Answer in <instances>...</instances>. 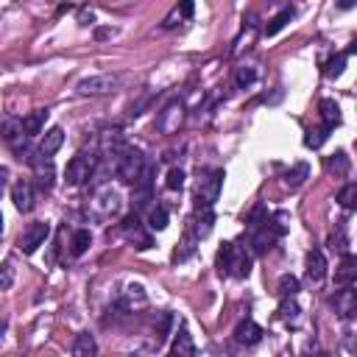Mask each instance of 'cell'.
Wrapping results in <instances>:
<instances>
[{"mask_svg": "<svg viewBox=\"0 0 357 357\" xmlns=\"http://www.w3.org/2000/svg\"><path fill=\"white\" fill-rule=\"evenodd\" d=\"M170 357H196V343H193V335L187 327L178 330V335L170 346Z\"/></svg>", "mask_w": 357, "mask_h": 357, "instance_id": "4fadbf2b", "label": "cell"}, {"mask_svg": "<svg viewBox=\"0 0 357 357\" xmlns=\"http://www.w3.org/2000/svg\"><path fill=\"white\" fill-rule=\"evenodd\" d=\"M212 223H215L212 209H196V215L187 220V235L201 243V238H207L212 232Z\"/></svg>", "mask_w": 357, "mask_h": 357, "instance_id": "9c48e42d", "label": "cell"}, {"mask_svg": "<svg viewBox=\"0 0 357 357\" xmlns=\"http://www.w3.org/2000/svg\"><path fill=\"white\" fill-rule=\"evenodd\" d=\"M0 232H3V215H0Z\"/></svg>", "mask_w": 357, "mask_h": 357, "instance_id": "b9f144b4", "label": "cell"}, {"mask_svg": "<svg viewBox=\"0 0 357 357\" xmlns=\"http://www.w3.org/2000/svg\"><path fill=\"white\" fill-rule=\"evenodd\" d=\"M293 20V6H285L279 14H274L271 20H268V25H265V36H274V34H279L288 23Z\"/></svg>", "mask_w": 357, "mask_h": 357, "instance_id": "cb8c5ba5", "label": "cell"}, {"mask_svg": "<svg viewBox=\"0 0 357 357\" xmlns=\"http://www.w3.org/2000/svg\"><path fill=\"white\" fill-rule=\"evenodd\" d=\"M165 185H168V190H182L185 187V170L182 168H170Z\"/></svg>", "mask_w": 357, "mask_h": 357, "instance_id": "74e56055", "label": "cell"}, {"mask_svg": "<svg viewBox=\"0 0 357 357\" xmlns=\"http://www.w3.org/2000/svg\"><path fill=\"white\" fill-rule=\"evenodd\" d=\"M332 304H335V312H341L343 319H352V316H354V310H357V296H354L352 288H343V290L335 293Z\"/></svg>", "mask_w": 357, "mask_h": 357, "instance_id": "2e32d148", "label": "cell"}, {"mask_svg": "<svg viewBox=\"0 0 357 357\" xmlns=\"http://www.w3.org/2000/svg\"><path fill=\"white\" fill-rule=\"evenodd\" d=\"M327 137H330V128H310L307 131V137H304V146L307 148H321L324 143H327Z\"/></svg>", "mask_w": 357, "mask_h": 357, "instance_id": "4dcf8cb0", "label": "cell"}, {"mask_svg": "<svg viewBox=\"0 0 357 357\" xmlns=\"http://www.w3.org/2000/svg\"><path fill=\"white\" fill-rule=\"evenodd\" d=\"M235 341L243 343V346H254V343L262 341V327L254 324L251 319H246V321L238 324V330H235Z\"/></svg>", "mask_w": 357, "mask_h": 357, "instance_id": "7c38bea8", "label": "cell"}, {"mask_svg": "<svg viewBox=\"0 0 357 357\" xmlns=\"http://www.w3.org/2000/svg\"><path fill=\"white\" fill-rule=\"evenodd\" d=\"M251 271V254L243 246L235 243H223L218 251V274L220 277H238L246 279Z\"/></svg>", "mask_w": 357, "mask_h": 357, "instance_id": "6da1fadb", "label": "cell"}, {"mask_svg": "<svg viewBox=\"0 0 357 357\" xmlns=\"http://www.w3.org/2000/svg\"><path fill=\"white\" fill-rule=\"evenodd\" d=\"M319 112H321V123H324V128H335V126H341V106L335 104V101H330V98H324L321 101V106H319Z\"/></svg>", "mask_w": 357, "mask_h": 357, "instance_id": "603a6c76", "label": "cell"}, {"mask_svg": "<svg viewBox=\"0 0 357 357\" xmlns=\"http://www.w3.org/2000/svg\"><path fill=\"white\" fill-rule=\"evenodd\" d=\"M176 12H178V17H193V12H196V6H193V3H182V6H178Z\"/></svg>", "mask_w": 357, "mask_h": 357, "instance_id": "ab89813d", "label": "cell"}, {"mask_svg": "<svg viewBox=\"0 0 357 357\" xmlns=\"http://www.w3.org/2000/svg\"><path fill=\"white\" fill-rule=\"evenodd\" d=\"M170 327H173V316H170V312H162V319H159V327H157V343H162V341L168 338Z\"/></svg>", "mask_w": 357, "mask_h": 357, "instance_id": "f35d334b", "label": "cell"}, {"mask_svg": "<svg viewBox=\"0 0 357 357\" xmlns=\"http://www.w3.org/2000/svg\"><path fill=\"white\" fill-rule=\"evenodd\" d=\"M346 59H349V54H338V56H332V59L324 65V76H327V78H338V76L343 73V67H346Z\"/></svg>", "mask_w": 357, "mask_h": 357, "instance_id": "1f68e13d", "label": "cell"}, {"mask_svg": "<svg viewBox=\"0 0 357 357\" xmlns=\"http://www.w3.org/2000/svg\"><path fill=\"white\" fill-rule=\"evenodd\" d=\"M34 170H36V178H39V187H42V190H51V187H54V162L45 159V157H39V159L34 162Z\"/></svg>", "mask_w": 357, "mask_h": 357, "instance_id": "7402d4cb", "label": "cell"}, {"mask_svg": "<svg viewBox=\"0 0 357 357\" xmlns=\"http://www.w3.org/2000/svg\"><path fill=\"white\" fill-rule=\"evenodd\" d=\"M299 312H301V310H299V304H296L293 299H282V304H279V316H282V321H288V324L293 321V324H296V321H299Z\"/></svg>", "mask_w": 357, "mask_h": 357, "instance_id": "836d02e7", "label": "cell"}, {"mask_svg": "<svg viewBox=\"0 0 357 357\" xmlns=\"http://www.w3.org/2000/svg\"><path fill=\"white\" fill-rule=\"evenodd\" d=\"M265 220H268V207H265V204H260V207H254V209L249 212V218H246V227H249V232H257V229H262V227H265Z\"/></svg>", "mask_w": 357, "mask_h": 357, "instance_id": "83f0119b", "label": "cell"}, {"mask_svg": "<svg viewBox=\"0 0 357 357\" xmlns=\"http://www.w3.org/2000/svg\"><path fill=\"white\" fill-rule=\"evenodd\" d=\"M338 204H341L343 209H349V212L357 207V185H354V182H349V185L338 193Z\"/></svg>", "mask_w": 357, "mask_h": 357, "instance_id": "f546056e", "label": "cell"}, {"mask_svg": "<svg viewBox=\"0 0 357 357\" xmlns=\"http://www.w3.org/2000/svg\"><path fill=\"white\" fill-rule=\"evenodd\" d=\"M327 277V260H324V251L321 249H312L307 254V279L310 282H321Z\"/></svg>", "mask_w": 357, "mask_h": 357, "instance_id": "8fae6325", "label": "cell"}, {"mask_svg": "<svg viewBox=\"0 0 357 357\" xmlns=\"http://www.w3.org/2000/svg\"><path fill=\"white\" fill-rule=\"evenodd\" d=\"M93 20H95L93 12H81V23H84V25H93Z\"/></svg>", "mask_w": 357, "mask_h": 357, "instance_id": "60d3db41", "label": "cell"}, {"mask_svg": "<svg viewBox=\"0 0 357 357\" xmlns=\"http://www.w3.org/2000/svg\"><path fill=\"white\" fill-rule=\"evenodd\" d=\"M277 240H279V238L271 232V227H268V220H265V227H262V229L251 232V254H265V251L271 249Z\"/></svg>", "mask_w": 357, "mask_h": 357, "instance_id": "9a60e30c", "label": "cell"}, {"mask_svg": "<svg viewBox=\"0 0 357 357\" xmlns=\"http://www.w3.org/2000/svg\"><path fill=\"white\" fill-rule=\"evenodd\" d=\"M223 187V170H209L196 185V209H212Z\"/></svg>", "mask_w": 357, "mask_h": 357, "instance_id": "3957f363", "label": "cell"}, {"mask_svg": "<svg viewBox=\"0 0 357 357\" xmlns=\"http://www.w3.org/2000/svg\"><path fill=\"white\" fill-rule=\"evenodd\" d=\"M330 246H332V251H341L343 257L349 254V240H346V229H343V223L338 227V235H332V238H330Z\"/></svg>", "mask_w": 357, "mask_h": 357, "instance_id": "8d00e7d4", "label": "cell"}, {"mask_svg": "<svg viewBox=\"0 0 357 357\" xmlns=\"http://www.w3.org/2000/svg\"><path fill=\"white\" fill-rule=\"evenodd\" d=\"M117 209H120V193H117V190L104 187V190L95 193V198H93V212H95L98 218H112Z\"/></svg>", "mask_w": 357, "mask_h": 357, "instance_id": "ba28073f", "label": "cell"}, {"mask_svg": "<svg viewBox=\"0 0 357 357\" xmlns=\"http://www.w3.org/2000/svg\"><path fill=\"white\" fill-rule=\"evenodd\" d=\"M354 279H357V257L346 254L343 262H341V268L335 271V282H338L341 288H352Z\"/></svg>", "mask_w": 357, "mask_h": 357, "instance_id": "ac0fdd59", "label": "cell"}, {"mask_svg": "<svg viewBox=\"0 0 357 357\" xmlns=\"http://www.w3.org/2000/svg\"><path fill=\"white\" fill-rule=\"evenodd\" d=\"M62 143H65V131H62L59 126H54L51 131H45V137H42V143H39V154H42L45 159H51V157L62 148Z\"/></svg>", "mask_w": 357, "mask_h": 357, "instance_id": "5bb4252c", "label": "cell"}, {"mask_svg": "<svg viewBox=\"0 0 357 357\" xmlns=\"http://www.w3.org/2000/svg\"><path fill=\"white\" fill-rule=\"evenodd\" d=\"M168 209L162 207V204H157L154 209H151V215H148V229H154V232H162V229H168Z\"/></svg>", "mask_w": 357, "mask_h": 357, "instance_id": "4316f807", "label": "cell"}, {"mask_svg": "<svg viewBox=\"0 0 357 357\" xmlns=\"http://www.w3.org/2000/svg\"><path fill=\"white\" fill-rule=\"evenodd\" d=\"M146 157H143V151H137V148H126L120 157H117V162H115V173H117V178L120 182H126V185H137V178H140V173L146 170Z\"/></svg>", "mask_w": 357, "mask_h": 357, "instance_id": "7a4b0ae2", "label": "cell"}, {"mask_svg": "<svg viewBox=\"0 0 357 357\" xmlns=\"http://www.w3.org/2000/svg\"><path fill=\"white\" fill-rule=\"evenodd\" d=\"M73 357H98V343L89 332H78L73 343Z\"/></svg>", "mask_w": 357, "mask_h": 357, "instance_id": "ffe728a7", "label": "cell"}, {"mask_svg": "<svg viewBox=\"0 0 357 357\" xmlns=\"http://www.w3.org/2000/svg\"><path fill=\"white\" fill-rule=\"evenodd\" d=\"M48 235H51V223H45V220H34V223H28V229H25L23 238H20V249H23V254H34L39 246H45Z\"/></svg>", "mask_w": 357, "mask_h": 357, "instance_id": "8992f818", "label": "cell"}, {"mask_svg": "<svg viewBox=\"0 0 357 357\" xmlns=\"http://www.w3.org/2000/svg\"><path fill=\"white\" fill-rule=\"evenodd\" d=\"M20 137H25L23 134V120H17V117H0V140H6L9 146L12 143H17Z\"/></svg>", "mask_w": 357, "mask_h": 357, "instance_id": "d6986e66", "label": "cell"}, {"mask_svg": "<svg viewBox=\"0 0 357 357\" xmlns=\"http://www.w3.org/2000/svg\"><path fill=\"white\" fill-rule=\"evenodd\" d=\"M120 229H123V235H126V240H131V243H137V249H151V235L143 229V223H140V215L137 212H131L123 223H120Z\"/></svg>", "mask_w": 357, "mask_h": 357, "instance_id": "52a82bcc", "label": "cell"}, {"mask_svg": "<svg viewBox=\"0 0 357 357\" xmlns=\"http://www.w3.org/2000/svg\"><path fill=\"white\" fill-rule=\"evenodd\" d=\"M299 290H301V285H299V279H296L293 274H285V277L279 279V290H277V293H279L282 299H296Z\"/></svg>", "mask_w": 357, "mask_h": 357, "instance_id": "f1b7e54d", "label": "cell"}, {"mask_svg": "<svg viewBox=\"0 0 357 357\" xmlns=\"http://www.w3.org/2000/svg\"><path fill=\"white\" fill-rule=\"evenodd\" d=\"M117 84H120L117 76H89V78L78 81L76 93L78 95H109L117 89Z\"/></svg>", "mask_w": 357, "mask_h": 357, "instance_id": "5b68a950", "label": "cell"}, {"mask_svg": "<svg viewBox=\"0 0 357 357\" xmlns=\"http://www.w3.org/2000/svg\"><path fill=\"white\" fill-rule=\"evenodd\" d=\"M254 81H257V70L254 67H238V73H235V87L238 89H246Z\"/></svg>", "mask_w": 357, "mask_h": 357, "instance_id": "e575fe53", "label": "cell"}, {"mask_svg": "<svg viewBox=\"0 0 357 357\" xmlns=\"http://www.w3.org/2000/svg\"><path fill=\"white\" fill-rule=\"evenodd\" d=\"M307 176H310V165H307V162H299V165H293V168L285 173V185H288L290 190H296V187L304 185Z\"/></svg>", "mask_w": 357, "mask_h": 357, "instance_id": "d4e9b609", "label": "cell"}, {"mask_svg": "<svg viewBox=\"0 0 357 357\" xmlns=\"http://www.w3.org/2000/svg\"><path fill=\"white\" fill-rule=\"evenodd\" d=\"M327 168L335 173V176H346L349 173V168H352V162H349V157H346V151H338L330 162H327Z\"/></svg>", "mask_w": 357, "mask_h": 357, "instance_id": "d6a6232c", "label": "cell"}, {"mask_svg": "<svg viewBox=\"0 0 357 357\" xmlns=\"http://www.w3.org/2000/svg\"><path fill=\"white\" fill-rule=\"evenodd\" d=\"M185 112V106L178 104V101H173V104H168L162 112H159V120H157V126H159V131H165V134H173L176 128H178V123H182V115Z\"/></svg>", "mask_w": 357, "mask_h": 357, "instance_id": "30bf717a", "label": "cell"}, {"mask_svg": "<svg viewBox=\"0 0 357 357\" xmlns=\"http://www.w3.org/2000/svg\"><path fill=\"white\" fill-rule=\"evenodd\" d=\"M45 120H48V109H36L31 115L23 117V134L25 137H34V134H39L45 128Z\"/></svg>", "mask_w": 357, "mask_h": 357, "instance_id": "44dd1931", "label": "cell"}, {"mask_svg": "<svg viewBox=\"0 0 357 357\" xmlns=\"http://www.w3.org/2000/svg\"><path fill=\"white\" fill-rule=\"evenodd\" d=\"M93 173H95V157H93V154H78V157L70 159V165H67V170H65V178H67L70 187H78V185H84Z\"/></svg>", "mask_w": 357, "mask_h": 357, "instance_id": "277c9868", "label": "cell"}, {"mask_svg": "<svg viewBox=\"0 0 357 357\" xmlns=\"http://www.w3.org/2000/svg\"><path fill=\"white\" fill-rule=\"evenodd\" d=\"M131 357H143V354H131Z\"/></svg>", "mask_w": 357, "mask_h": 357, "instance_id": "7bdbcfd3", "label": "cell"}, {"mask_svg": "<svg viewBox=\"0 0 357 357\" xmlns=\"http://www.w3.org/2000/svg\"><path fill=\"white\" fill-rule=\"evenodd\" d=\"M14 285V262L6 260V262H0V290H9Z\"/></svg>", "mask_w": 357, "mask_h": 357, "instance_id": "d590c367", "label": "cell"}, {"mask_svg": "<svg viewBox=\"0 0 357 357\" xmlns=\"http://www.w3.org/2000/svg\"><path fill=\"white\" fill-rule=\"evenodd\" d=\"M89 246H93V235H89V229H76V232H73V240H70V254H73V257H81Z\"/></svg>", "mask_w": 357, "mask_h": 357, "instance_id": "484cf974", "label": "cell"}, {"mask_svg": "<svg viewBox=\"0 0 357 357\" xmlns=\"http://www.w3.org/2000/svg\"><path fill=\"white\" fill-rule=\"evenodd\" d=\"M12 201L20 212H31L34 209V187L28 182H17L12 187Z\"/></svg>", "mask_w": 357, "mask_h": 357, "instance_id": "e0dca14e", "label": "cell"}]
</instances>
